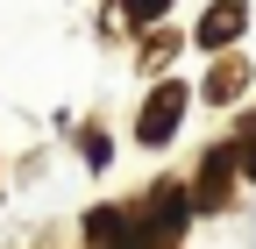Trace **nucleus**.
<instances>
[{"label":"nucleus","instance_id":"1","mask_svg":"<svg viewBox=\"0 0 256 249\" xmlns=\"http://www.w3.org/2000/svg\"><path fill=\"white\" fill-rule=\"evenodd\" d=\"M185 214H192V185H178V178H156L150 206L136 214V242H142V249H171V242L185 235Z\"/></svg>","mask_w":256,"mask_h":249},{"label":"nucleus","instance_id":"2","mask_svg":"<svg viewBox=\"0 0 256 249\" xmlns=\"http://www.w3.org/2000/svg\"><path fill=\"white\" fill-rule=\"evenodd\" d=\"M185 107H192V86H185V78H164V86L142 100V114H136V142L164 150V142L178 136V114H185Z\"/></svg>","mask_w":256,"mask_h":249},{"label":"nucleus","instance_id":"3","mask_svg":"<svg viewBox=\"0 0 256 249\" xmlns=\"http://www.w3.org/2000/svg\"><path fill=\"white\" fill-rule=\"evenodd\" d=\"M235 178H242V164H235V142H220V150H206V164H200V192H192V206H200V214H214V206H228V192H235Z\"/></svg>","mask_w":256,"mask_h":249},{"label":"nucleus","instance_id":"4","mask_svg":"<svg viewBox=\"0 0 256 249\" xmlns=\"http://www.w3.org/2000/svg\"><path fill=\"white\" fill-rule=\"evenodd\" d=\"M242 28H249V8H242V0H214V8L200 14V28H192V43H200V50H228Z\"/></svg>","mask_w":256,"mask_h":249},{"label":"nucleus","instance_id":"5","mask_svg":"<svg viewBox=\"0 0 256 249\" xmlns=\"http://www.w3.org/2000/svg\"><path fill=\"white\" fill-rule=\"evenodd\" d=\"M242 78H249V64H242V57H220V64L206 72V100H235V92H242Z\"/></svg>","mask_w":256,"mask_h":249},{"label":"nucleus","instance_id":"6","mask_svg":"<svg viewBox=\"0 0 256 249\" xmlns=\"http://www.w3.org/2000/svg\"><path fill=\"white\" fill-rule=\"evenodd\" d=\"M235 164H242V178H256V114L235 128Z\"/></svg>","mask_w":256,"mask_h":249},{"label":"nucleus","instance_id":"7","mask_svg":"<svg viewBox=\"0 0 256 249\" xmlns=\"http://www.w3.org/2000/svg\"><path fill=\"white\" fill-rule=\"evenodd\" d=\"M121 8H128V22H164L171 0H121Z\"/></svg>","mask_w":256,"mask_h":249}]
</instances>
